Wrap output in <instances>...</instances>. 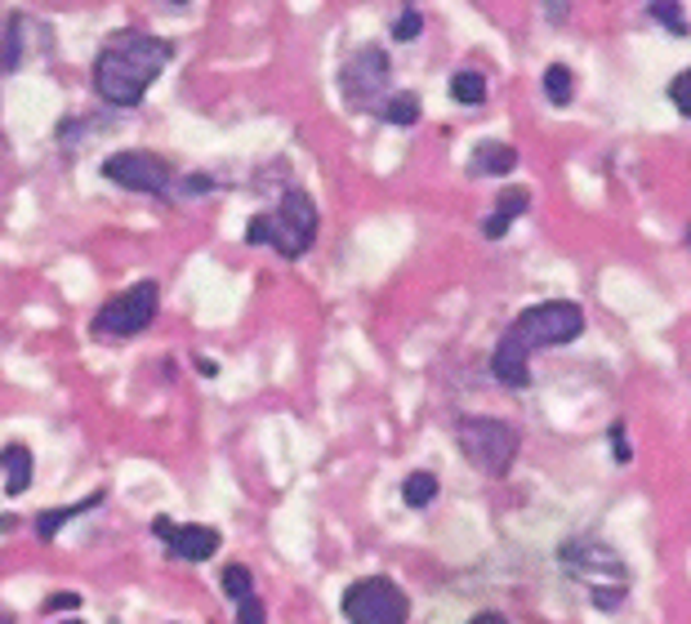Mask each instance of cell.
Wrapping results in <instances>:
<instances>
[{"label":"cell","instance_id":"1","mask_svg":"<svg viewBox=\"0 0 691 624\" xmlns=\"http://www.w3.org/2000/svg\"><path fill=\"white\" fill-rule=\"evenodd\" d=\"M170 58H174V41L138 32V27H121L94 54V67H90L94 94L107 107H138L144 94L157 86V77L170 67Z\"/></svg>","mask_w":691,"mask_h":624},{"label":"cell","instance_id":"2","mask_svg":"<svg viewBox=\"0 0 691 624\" xmlns=\"http://www.w3.org/2000/svg\"><path fill=\"white\" fill-rule=\"evenodd\" d=\"M580 334H585V308L571 304V299H544L535 308H522L496 343L491 375L509 388H526L531 384V371H526L531 353L558 349V343H571Z\"/></svg>","mask_w":691,"mask_h":624},{"label":"cell","instance_id":"3","mask_svg":"<svg viewBox=\"0 0 691 624\" xmlns=\"http://www.w3.org/2000/svg\"><path fill=\"white\" fill-rule=\"evenodd\" d=\"M321 211L304 188H291L276 201V211H263L246 224V246H272L282 259H299L317 241Z\"/></svg>","mask_w":691,"mask_h":624},{"label":"cell","instance_id":"4","mask_svg":"<svg viewBox=\"0 0 691 624\" xmlns=\"http://www.w3.org/2000/svg\"><path fill=\"white\" fill-rule=\"evenodd\" d=\"M455 442H460L464 460L487 477H505L518 460V446H522L518 429L496 420V415H464L455 424Z\"/></svg>","mask_w":691,"mask_h":624},{"label":"cell","instance_id":"5","mask_svg":"<svg viewBox=\"0 0 691 624\" xmlns=\"http://www.w3.org/2000/svg\"><path fill=\"white\" fill-rule=\"evenodd\" d=\"M343 620L349 624H406L410 620V598L401 585L388 576H362L343 589Z\"/></svg>","mask_w":691,"mask_h":624},{"label":"cell","instance_id":"6","mask_svg":"<svg viewBox=\"0 0 691 624\" xmlns=\"http://www.w3.org/2000/svg\"><path fill=\"white\" fill-rule=\"evenodd\" d=\"M558 558L567 567V576L585 580L593 593H607V589H625L630 571H625V558L598 535H576L558 548Z\"/></svg>","mask_w":691,"mask_h":624},{"label":"cell","instance_id":"7","mask_svg":"<svg viewBox=\"0 0 691 624\" xmlns=\"http://www.w3.org/2000/svg\"><path fill=\"white\" fill-rule=\"evenodd\" d=\"M157 308H161V286H157V282H134L129 291L112 295V299L94 313V334L134 339V334H144V330L157 321Z\"/></svg>","mask_w":691,"mask_h":624},{"label":"cell","instance_id":"8","mask_svg":"<svg viewBox=\"0 0 691 624\" xmlns=\"http://www.w3.org/2000/svg\"><path fill=\"white\" fill-rule=\"evenodd\" d=\"M388 81H393V67H388V54L380 45H362L339 72V90H343V99H349V107H358V112L384 103Z\"/></svg>","mask_w":691,"mask_h":624},{"label":"cell","instance_id":"9","mask_svg":"<svg viewBox=\"0 0 691 624\" xmlns=\"http://www.w3.org/2000/svg\"><path fill=\"white\" fill-rule=\"evenodd\" d=\"M103 179L125 188V192H144V196H170L174 192V170L157 152H144V148L112 152L103 161Z\"/></svg>","mask_w":691,"mask_h":624},{"label":"cell","instance_id":"10","mask_svg":"<svg viewBox=\"0 0 691 624\" xmlns=\"http://www.w3.org/2000/svg\"><path fill=\"white\" fill-rule=\"evenodd\" d=\"M219 544H224V535L215 526H205V522H183L170 535V553L183 563H211L219 553Z\"/></svg>","mask_w":691,"mask_h":624},{"label":"cell","instance_id":"11","mask_svg":"<svg viewBox=\"0 0 691 624\" xmlns=\"http://www.w3.org/2000/svg\"><path fill=\"white\" fill-rule=\"evenodd\" d=\"M103 500H107V491H90V496H86V500H77V504H58V509L36 513V540H45V544H49V540H54L67 522H77L81 513H94Z\"/></svg>","mask_w":691,"mask_h":624},{"label":"cell","instance_id":"12","mask_svg":"<svg viewBox=\"0 0 691 624\" xmlns=\"http://www.w3.org/2000/svg\"><path fill=\"white\" fill-rule=\"evenodd\" d=\"M0 468H5V496H23L32 487L36 460L23 442H10V446H0Z\"/></svg>","mask_w":691,"mask_h":624},{"label":"cell","instance_id":"13","mask_svg":"<svg viewBox=\"0 0 691 624\" xmlns=\"http://www.w3.org/2000/svg\"><path fill=\"white\" fill-rule=\"evenodd\" d=\"M526 205H531V192H526V188H505V192H500V201H496V215H491L487 224H482L487 241H500V237L513 228V219L526 211Z\"/></svg>","mask_w":691,"mask_h":624},{"label":"cell","instance_id":"14","mask_svg":"<svg viewBox=\"0 0 691 624\" xmlns=\"http://www.w3.org/2000/svg\"><path fill=\"white\" fill-rule=\"evenodd\" d=\"M518 170V152L509 144H482L473 152V174L487 179V174H513Z\"/></svg>","mask_w":691,"mask_h":624},{"label":"cell","instance_id":"15","mask_svg":"<svg viewBox=\"0 0 691 624\" xmlns=\"http://www.w3.org/2000/svg\"><path fill=\"white\" fill-rule=\"evenodd\" d=\"M438 491H442V487H438V477H433L429 468H415V473L401 481V500H406L410 509H429V504L438 500Z\"/></svg>","mask_w":691,"mask_h":624},{"label":"cell","instance_id":"16","mask_svg":"<svg viewBox=\"0 0 691 624\" xmlns=\"http://www.w3.org/2000/svg\"><path fill=\"white\" fill-rule=\"evenodd\" d=\"M23 19L14 14L10 19V27L5 32H0V72H5V77H14L19 72V67H23Z\"/></svg>","mask_w":691,"mask_h":624},{"label":"cell","instance_id":"17","mask_svg":"<svg viewBox=\"0 0 691 624\" xmlns=\"http://www.w3.org/2000/svg\"><path fill=\"white\" fill-rule=\"evenodd\" d=\"M451 99H455L460 107H482V103H487V77L468 72V67H464V72L451 77Z\"/></svg>","mask_w":691,"mask_h":624},{"label":"cell","instance_id":"18","mask_svg":"<svg viewBox=\"0 0 691 624\" xmlns=\"http://www.w3.org/2000/svg\"><path fill=\"white\" fill-rule=\"evenodd\" d=\"M544 94H548V103H558V107L571 103V94H576V77H571V67H567V63H548V67H544Z\"/></svg>","mask_w":691,"mask_h":624},{"label":"cell","instance_id":"19","mask_svg":"<svg viewBox=\"0 0 691 624\" xmlns=\"http://www.w3.org/2000/svg\"><path fill=\"white\" fill-rule=\"evenodd\" d=\"M380 116H384L388 125H415V121H420V94H410V90L388 94L384 107H380Z\"/></svg>","mask_w":691,"mask_h":624},{"label":"cell","instance_id":"20","mask_svg":"<svg viewBox=\"0 0 691 624\" xmlns=\"http://www.w3.org/2000/svg\"><path fill=\"white\" fill-rule=\"evenodd\" d=\"M219 585H224V593H228L233 602H246V598H254V580H250V567H241V563L224 567Z\"/></svg>","mask_w":691,"mask_h":624},{"label":"cell","instance_id":"21","mask_svg":"<svg viewBox=\"0 0 691 624\" xmlns=\"http://www.w3.org/2000/svg\"><path fill=\"white\" fill-rule=\"evenodd\" d=\"M424 32V14L420 10H415V5H406L401 14H397V23H393V41H415V36H420Z\"/></svg>","mask_w":691,"mask_h":624},{"label":"cell","instance_id":"22","mask_svg":"<svg viewBox=\"0 0 691 624\" xmlns=\"http://www.w3.org/2000/svg\"><path fill=\"white\" fill-rule=\"evenodd\" d=\"M669 103H673L682 116H691V67H687L682 77H673V81H669Z\"/></svg>","mask_w":691,"mask_h":624},{"label":"cell","instance_id":"23","mask_svg":"<svg viewBox=\"0 0 691 624\" xmlns=\"http://www.w3.org/2000/svg\"><path fill=\"white\" fill-rule=\"evenodd\" d=\"M647 14H652L656 23H665V27L673 32V36H687V14H682L678 5H652Z\"/></svg>","mask_w":691,"mask_h":624},{"label":"cell","instance_id":"24","mask_svg":"<svg viewBox=\"0 0 691 624\" xmlns=\"http://www.w3.org/2000/svg\"><path fill=\"white\" fill-rule=\"evenodd\" d=\"M237 624H268V611H263V602H259V598H246V602H237Z\"/></svg>","mask_w":691,"mask_h":624},{"label":"cell","instance_id":"25","mask_svg":"<svg viewBox=\"0 0 691 624\" xmlns=\"http://www.w3.org/2000/svg\"><path fill=\"white\" fill-rule=\"evenodd\" d=\"M611 446H615V464H630V442H625V424H611Z\"/></svg>","mask_w":691,"mask_h":624},{"label":"cell","instance_id":"26","mask_svg":"<svg viewBox=\"0 0 691 624\" xmlns=\"http://www.w3.org/2000/svg\"><path fill=\"white\" fill-rule=\"evenodd\" d=\"M81 606V593H49L45 598V611H77Z\"/></svg>","mask_w":691,"mask_h":624},{"label":"cell","instance_id":"27","mask_svg":"<svg viewBox=\"0 0 691 624\" xmlns=\"http://www.w3.org/2000/svg\"><path fill=\"white\" fill-rule=\"evenodd\" d=\"M211 188H215V179H211V174H192V179H183V183H179V192H192V196H196V192H211Z\"/></svg>","mask_w":691,"mask_h":624},{"label":"cell","instance_id":"28","mask_svg":"<svg viewBox=\"0 0 691 624\" xmlns=\"http://www.w3.org/2000/svg\"><path fill=\"white\" fill-rule=\"evenodd\" d=\"M152 535H157V540H166V544H170V535H174V522H170V518H166V513H161V518H152Z\"/></svg>","mask_w":691,"mask_h":624},{"label":"cell","instance_id":"29","mask_svg":"<svg viewBox=\"0 0 691 624\" xmlns=\"http://www.w3.org/2000/svg\"><path fill=\"white\" fill-rule=\"evenodd\" d=\"M468 624H509V620H505L500 611H482V615H473Z\"/></svg>","mask_w":691,"mask_h":624},{"label":"cell","instance_id":"30","mask_svg":"<svg viewBox=\"0 0 691 624\" xmlns=\"http://www.w3.org/2000/svg\"><path fill=\"white\" fill-rule=\"evenodd\" d=\"M196 371H201V375H219V362H205V358H196Z\"/></svg>","mask_w":691,"mask_h":624},{"label":"cell","instance_id":"31","mask_svg":"<svg viewBox=\"0 0 691 624\" xmlns=\"http://www.w3.org/2000/svg\"><path fill=\"white\" fill-rule=\"evenodd\" d=\"M0 624H10V615H0Z\"/></svg>","mask_w":691,"mask_h":624},{"label":"cell","instance_id":"32","mask_svg":"<svg viewBox=\"0 0 691 624\" xmlns=\"http://www.w3.org/2000/svg\"><path fill=\"white\" fill-rule=\"evenodd\" d=\"M63 624H81V620H63Z\"/></svg>","mask_w":691,"mask_h":624}]
</instances>
